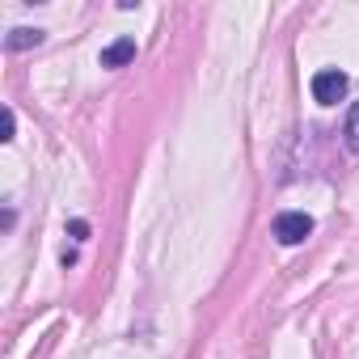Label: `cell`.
Returning <instances> with one entry per match:
<instances>
[{
    "label": "cell",
    "instance_id": "5b68a950",
    "mask_svg": "<svg viewBox=\"0 0 359 359\" xmlns=\"http://www.w3.org/2000/svg\"><path fill=\"white\" fill-rule=\"evenodd\" d=\"M342 140H346L351 152H359V102L351 106V114H346V123H342Z\"/></svg>",
    "mask_w": 359,
    "mask_h": 359
},
{
    "label": "cell",
    "instance_id": "277c9868",
    "mask_svg": "<svg viewBox=\"0 0 359 359\" xmlns=\"http://www.w3.org/2000/svg\"><path fill=\"white\" fill-rule=\"evenodd\" d=\"M39 43H43V30H30V26H18V30H9V39H5L9 51H26V47H39Z\"/></svg>",
    "mask_w": 359,
    "mask_h": 359
},
{
    "label": "cell",
    "instance_id": "7a4b0ae2",
    "mask_svg": "<svg viewBox=\"0 0 359 359\" xmlns=\"http://www.w3.org/2000/svg\"><path fill=\"white\" fill-rule=\"evenodd\" d=\"M346 89H351V81H346V72H338V68H321V72L313 76V97H317L321 106L342 102V97H346Z\"/></svg>",
    "mask_w": 359,
    "mask_h": 359
},
{
    "label": "cell",
    "instance_id": "8992f818",
    "mask_svg": "<svg viewBox=\"0 0 359 359\" xmlns=\"http://www.w3.org/2000/svg\"><path fill=\"white\" fill-rule=\"evenodd\" d=\"M13 127H18V118H13V110H5V140H13Z\"/></svg>",
    "mask_w": 359,
    "mask_h": 359
},
{
    "label": "cell",
    "instance_id": "52a82bcc",
    "mask_svg": "<svg viewBox=\"0 0 359 359\" xmlns=\"http://www.w3.org/2000/svg\"><path fill=\"white\" fill-rule=\"evenodd\" d=\"M85 233H89V224H85V220H72V237L85 241Z\"/></svg>",
    "mask_w": 359,
    "mask_h": 359
},
{
    "label": "cell",
    "instance_id": "3957f363",
    "mask_svg": "<svg viewBox=\"0 0 359 359\" xmlns=\"http://www.w3.org/2000/svg\"><path fill=\"white\" fill-rule=\"evenodd\" d=\"M131 60H135V39H118V43H110L102 51V68H123Z\"/></svg>",
    "mask_w": 359,
    "mask_h": 359
},
{
    "label": "cell",
    "instance_id": "6da1fadb",
    "mask_svg": "<svg viewBox=\"0 0 359 359\" xmlns=\"http://www.w3.org/2000/svg\"><path fill=\"white\" fill-rule=\"evenodd\" d=\"M271 233H275L279 245H300V241L313 233V216H304V212H283V216H275Z\"/></svg>",
    "mask_w": 359,
    "mask_h": 359
}]
</instances>
